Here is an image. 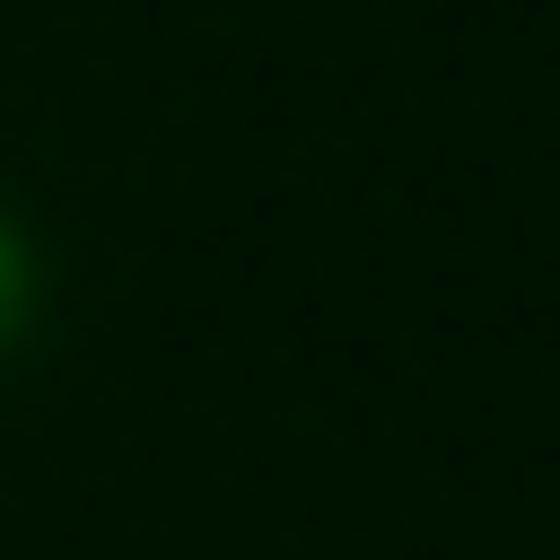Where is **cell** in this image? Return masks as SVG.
<instances>
[{"mask_svg":"<svg viewBox=\"0 0 560 560\" xmlns=\"http://www.w3.org/2000/svg\"><path fill=\"white\" fill-rule=\"evenodd\" d=\"M26 315H35V254H26V236L0 219V350L26 332Z\"/></svg>","mask_w":560,"mask_h":560,"instance_id":"6da1fadb","label":"cell"}]
</instances>
